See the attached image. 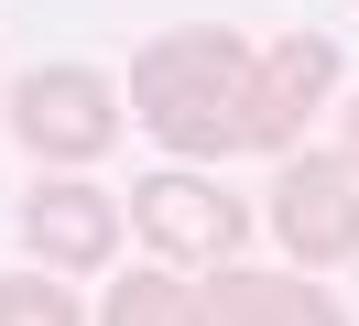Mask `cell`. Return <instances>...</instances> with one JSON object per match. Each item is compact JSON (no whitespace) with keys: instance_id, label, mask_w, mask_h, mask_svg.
I'll return each mask as SVG.
<instances>
[{"instance_id":"1","label":"cell","mask_w":359,"mask_h":326,"mask_svg":"<svg viewBox=\"0 0 359 326\" xmlns=\"http://www.w3.org/2000/svg\"><path fill=\"white\" fill-rule=\"evenodd\" d=\"M250 55H262V43L229 33V22H175V33H153L131 55L120 98H131V120L153 130L175 163H218V152H229V120H240Z\"/></svg>"},{"instance_id":"2","label":"cell","mask_w":359,"mask_h":326,"mask_svg":"<svg viewBox=\"0 0 359 326\" xmlns=\"http://www.w3.org/2000/svg\"><path fill=\"white\" fill-rule=\"evenodd\" d=\"M120 229H131L142 250L163 261V272L207 283V272H229V261H240V239L262 229V217H250L240 196L218 185V174H196V163H163V174H142V185L120 196Z\"/></svg>"},{"instance_id":"3","label":"cell","mask_w":359,"mask_h":326,"mask_svg":"<svg viewBox=\"0 0 359 326\" xmlns=\"http://www.w3.org/2000/svg\"><path fill=\"white\" fill-rule=\"evenodd\" d=\"M120 120H131V98L98 65H33V76H11V142L44 174H88L120 142Z\"/></svg>"},{"instance_id":"4","label":"cell","mask_w":359,"mask_h":326,"mask_svg":"<svg viewBox=\"0 0 359 326\" xmlns=\"http://www.w3.org/2000/svg\"><path fill=\"white\" fill-rule=\"evenodd\" d=\"M337 98V33H272L240 76V120H229V152H283L316 130V109Z\"/></svg>"},{"instance_id":"5","label":"cell","mask_w":359,"mask_h":326,"mask_svg":"<svg viewBox=\"0 0 359 326\" xmlns=\"http://www.w3.org/2000/svg\"><path fill=\"white\" fill-rule=\"evenodd\" d=\"M272 239H283L294 272H337V261H359V174L337 163V152H294L283 174H272Z\"/></svg>"},{"instance_id":"6","label":"cell","mask_w":359,"mask_h":326,"mask_svg":"<svg viewBox=\"0 0 359 326\" xmlns=\"http://www.w3.org/2000/svg\"><path fill=\"white\" fill-rule=\"evenodd\" d=\"M22 239H33V272H98L120 250V196H98L88 174H44L22 196Z\"/></svg>"},{"instance_id":"7","label":"cell","mask_w":359,"mask_h":326,"mask_svg":"<svg viewBox=\"0 0 359 326\" xmlns=\"http://www.w3.org/2000/svg\"><path fill=\"white\" fill-rule=\"evenodd\" d=\"M196 326H348V304L316 272H250V261H229V272L196 283Z\"/></svg>"},{"instance_id":"8","label":"cell","mask_w":359,"mask_h":326,"mask_svg":"<svg viewBox=\"0 0 359 326\" xmlns=\"http://www.w3.org/2000/svg\"><path fill=\"white\" fill-rule=\"evenodd\" d=\"M98 326H196V283L163 272V261H142V272H120V283H109Z\"/></svg>"},{"instance_id":"9","label":"cell","mask_w":359,"mask_h":326,"mask_svg":"<svg viewBox=\"0 0 359 326\" xmlns=\"http://www.w3.org/2000/svg\"><path fill=\"white\" fill-rule=\"evenodd\" d=\"M0 326H88V304L55 272H0Z\"/></svg>"},{"instance_id":"10","label":"cell","mask_w":359,"mask_h":326,"mask_svg":"<svg viewBox=\"0 0 359 326\" xmlns=\"http://www.w3.org/2000/svg\"><path fill=\"white\" fill-rule=\"evenodd\" d=\"M337 163L359 174V98H348V130H337Z\"/></svg>"},{"instance_id":"11","label":"cell","mask_w":359,"mask_h":326,"mask_svg":"<svg viewBox=\"0 0 359 326\" xmlns=\"http://www.w3.org/2000/svg\"><path fill=\"white\" fill-rule=\"evenodd\" d=\"M348 11H359V0H348Z\"/></svg>"}]
</instances>
